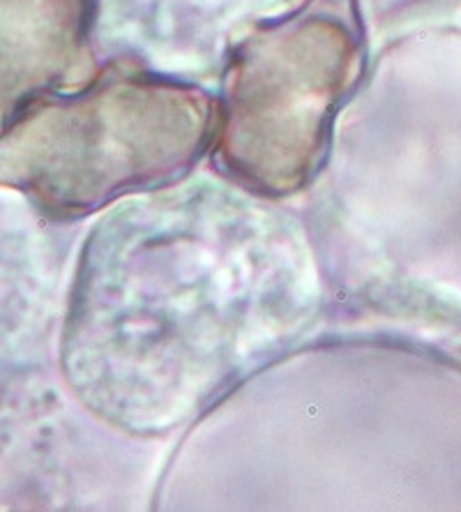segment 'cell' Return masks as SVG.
I'll return each mask as SVG.
<instances>
[{"instance_id": "1", "label": "cell", "mask_w": 461, "mask_h": 512, "mask_svg": "<svg viewBox=\"0 0 461 512\" xmlns=\"http://www.w3.org/2000/svg\"><path fill=\"white\" fill-rule=\"evenodd\" d=\"M217 104L190 84L109 67L74 93L35 97L0 125V185L74 220L190 171L213 146Z\"/></svg>"}, {"instance_id": "3", "label": "cell", "mask_w": 461, "mask_h": 512, "mask_svg": "<svg viewBox=\"0 0 461 512\" xmlns=\"http://www.w3.org/2000/svg\"><path fill=\"white\" fill-rule=\"evenodd\" d=\"M95 0H0V125L35 97L79 84Z\"/></svg>"}, {"instance_id": "2", "label": "cell", "mask_w": 461, "mask_h": 512, "mask_svg": "<svg viewBox=\"0 0 461 512\" xmlns=\"http://www.w3.org/2000/svg\"><path fill=\"white\" fill-rule=\"evenodd\" d=\"M362 65L355 0H307L256 28L229 58L213 134L217 167L268 197L312 183Z\"/></svg>"}]
</instances>
